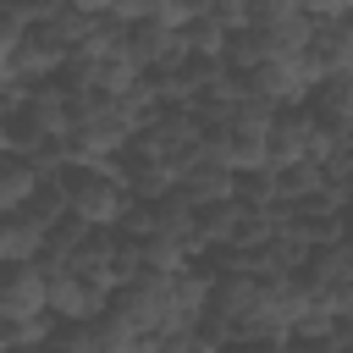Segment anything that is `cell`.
Returning a JSON list of instances; mask_svg holds the SVG:
<instances>
[{
    "label": "cell",
    "instance_id": "1",
    "mask_svg": "<svg viewBox=\"0 0 353 353\" xmlns=\"http://www.w3.org/2000/svg\"><path fill=\"white\" fill-rule=\"evenodd\" d=\"M143 110L132 99L116 94H72V132L66 149L72 160H121L132 149V138L143 132Z\"/></svg>",
    "mask_w": 353,
    "mask_h": 353
},
{
    "label": "cell",
    "instance_id": "2",
    "mask_svg": "<svg viewBox=\"0 0 353 353\" xmlns=\"http://www.w3.org/2000/svg\"><path fill=\"white\" fill-rule=\"evenodd\" d=\"M66 182V215L83 226H121L132 210V193L121 182V160H72L61 171Z\"/></svg>",
    "mask_w": 353,
    "mask_h": 353
},
{
    "label": "cell",
    "instance_id": "3",
    "mask_svg": "<svg viewBox=\"0 0 353 353\" xmlns=\"http://www.w3.org/2000/svg\"><path fill=\"white\" fill-rule=\"evenodd\" d=\"M132 154H149V160H160V165H171V171L182 176L193 160L210 154V138L199 132L193 110H160V116H149L143 132L132 138Z\"/></svg>",
    "mask_w": 353,
    "mask_h": 353
},
{
    "label": "cell",
    "instance_id": "4",
    "mask_svg": "<svg viewBox=\"0 0 353 353\" xmlns=\"http://www.w3.org/2000/svg\"><path fill=\"white\" fill-rule=\"evenodd\" d=\"M331 132L320 127V116L309 105H292V110H276L270 116V171L281 165H325L331 160Z\"/></svg>",
    "mask_w": 353,
    "mask_h": 353
},
{
    "label": "cell",
    "instance_id": "5",
    "mask_svg": "<svg viewBox=\"0 0 353 353\" xmlns=\"http://www.w3.org/2000/svg\"><path fill=\"white\" fill-rule=\"evenodd\" d=\"M270 116L276 110H259V105H237V116L226 121L221 138H210V149L232 165V171H270Z\"/></svg>",
    "mask_w": 353,
    "mask_h": 353
},
{
    "label": "cell",
    "instance_id": "6",
    "mask_svg": "<svg viewBox=\"0 0 353 353\" xmlns=\"http://www.w3.org/2000/svg\"><path fill=\"white\" fill-rule=\"evenodd\" d=\"M165 298H171V276H132L110 292V314L143 342V336H160L165 331Z\"/></svg>",
    "mask_w": 353,
    "mask_h": 353
},
{
    "label": "cell",
    "instance_id": "7",
    "mask_svg": "<svg viewBox=\"0 0 353 353\" xmlns=\"http://www.w3.org/2000/svg\"><path fill=\"white\" fill-rule=\"evenodd\" d=\"M44 281H50V314L66 320V325H72V320H99V314L110 309V287L77 276V270L61 265V259H44Z\"/></svg>",
    "mask_w": 353,
    "mask_h": 353
},
{
    "label": "cell",
    "instance_id": "8",
    "mask_svg": "<svg viewBox=\"0 0 353 353\" xmlns=\"http://www.w3.org/2000/svg\"><path fill=\"white\" fill-rule=\"evenodd\" d=\"M127 61L138 66V72H154V66H182L188 61V39H182V28H171V22H160V17H149V22H127Z\"/></svg>",
    "mask_w": 353,
    "mask_h": 353
},
{
    "label": "cell",
    "instance_id": "9",
    "mask_svg": "<svg viewBox=\"0 0 353 353\" xmlns=\"http://www.w3.org/2000/svg\"><path fill=\"white\" fill-rule=\"evenodd\" d=\"M0 314H6V320H33V314H50L44 259H33V265H0Z\"/></svg>",
    "mask_w": 353,
    "mask_h": 353
},
{
    "label": "cell",
    "instance_id": "10",
    "mask_svg": "<svg viewBox=\"0 0 353 353\" xmlns=\"http://www.w3.org/2000/svg\"><path fill=\"white\" fill-rule=\"evenodd\" d=\"M66 61H72V50H66L55 33L28 28L22 44L11 50V77H17V83H55V77L66 72Z\"/></svg>",
    "mask_w": 353,
    "mask_h": 353
},
{
    "label": "cell",
    "instance_id": "11",
    "mask_svg": "<svg viewBox=\"0 0 353 353\" xmlns=\"http://www.w3.org/2000/svg\"><path fill=\"white\" fill-rule=\"evenodd\" d=\"M210 287H215V276H210V270H199V265H188L182 276H171L165 331H193V325L204 320V309H210Z\"/></svg>",
    "mask_w": 353,
    "mask_h": 353
},
{
    "label": "cell",
    "instance_id": "12",
    "mask_svg": "<svg viewBox=\"0 0 353 353\" xmlns=\"http://www.w3.org/2000/svg\"><path fill=\"white\" fill-rule=\"evenodd\" d=\"M309 110L320 116V127L331 132V143H336V149H347V143H353V77H325V83H314Z\"/></svg>",
    "mask_w": 353,
    "mask_h": 353
},
{
    "label": "cell",
    "instance_id": "13",
    "mask_svg": "<svg viewBox=\"0 0 353 353\" xmlns=\"http://www.w3.org/2000/svg\"><path fill=\"white\" fill-rule=\"evenodd\" d=\"M232 188H237V171H232V165H226L215 149H210L204 160H193V165L176 176V193H182L188 204H199V210H204V204H221V199H232Z\"/></svg>",
    "mask_w": 353,
    "mask_h": 353
},
{
    "label": "cell",
    "instance_id": "14",
    "mask_svg": "<svg viewBox=\"0 0 353 353\" xmlns=\"http://www.w3.org/2000/svg\"><path fill=\"white\" fill-rule=\"evenodd\" d=\"M210 276H215V270H210ZM259 287H265V281L248 276V270H221L215 287H210V309L243 331V325L254 320V309H259Z\"/></svg>",
    "mask_w": 353,
    "mask_h": 353
},
{
    "label": "cell",
    "instance_id": "15",
    "mask_svg": "<svg viewBox=\"0 0 353 353\" xmlns=\"http://www.w3.org/2000/svg\"><path fill=\"white\" fill-rule=\"evenodd\" d=\"M149 226H154L149 237H171V243H182V248L199 259V204H188L176 188L149 204Z\"/></svg>",
    "mask_w": 353,
    "mask_h": 353
},
{
    "label": "cell",
    "instance_id": "16",
    "mask_svg": "<svg viewBox=\"0 0 353 353\" xmlns=\"http://www.w3.org/2000/svg\"><path fill=\"white\" fill-rule=\"evenodd\" d=\"M116 254H121V232H110V226H88V237L77 243V254L66 259L77 276H88V281H99V287H110L116 292Z\"/></svg>",
    "mask_w": 353,
    "mask_h": 353
},
{
    "label": "cell",
    "instance_id": "17",
    "mask_svg": "<svg viewBox=\"0 0 353 353\" xmlns=\"http://www.w3.org/2000/svg\"><path fill=\"white\" fill-rule=\"evenodd\" d=\"M121 182H127V193L138 199V204H154V199H165L171 188H176V171L171 165H160V160H149V154H121Z\"/></svg>",
    "mask_w": 353,
    "mask_h": 353
},
{
    "label": "cell",
    "instance_id": "18",
    "mask_svg": "<svg viewBox=\"0 0 353 353\" xmlns=\"http://www.w3.org/2000/svg\"><path fill=\"white\" fill-rule=\"evenodd\" d=\"M39 171L22 160V154H11V149H0V215H11V210H22L33 193H39Z\"/></svg>",
    "mask_w": 353,
    "mask_h": 353
},
{
    "label": "cell",
    "instance_id": "19",
    "mask_svg": "<svg viewBox=\"0 0 353 353\" xmlns=\"http://www.w3.org/2000/svg\"><path fill=\"white\" fill-rule=\"evenodd\" d=\"M237 221H243V204H237V199L204 204V210H199V254L232 248V243H237Z\"/></svg>",
    "mask_w": 353,
    "mask_h": 353
},
{
    "label": "cell",
    "instance_id": "20",
    "mask_svg": "<svg viewBox=\"0 0 353 353\" xmlns=\"http://www.w3.org/2000/svg\"><path fill=\"white\" fill-rule=\"evenodd\" d=\"M325 165H281L276 171V204H303L314 193H325Z\"/></svg>",
    "mask_w": 353,
    "mask_h": 353
},
{
    "label": "cell",
    "instance_id": "21",
    "mask_svg": "<svg viewBox=\"0 0 353 353\" xmlns=\"http://www.w3.org/2000/svg\"><path fill=\"white\" fill-rule=\"evenodd\" d=\"M39 28H44V33H55V39L77 55V44H83V39H88V28H94V17H88V11H77L72 0H55V6H50V17H44Z\"/></svg>",
    "mask_w": 353,
    "mask_h": 353
},
{
    "label": "cell",
    "instance_id": "22",
    "mask_svg": "<svg viewBox=\"0 0 353 353\" xmlns=\"http://www.w3.org/2000/svg\"><path fill=\"white\" fill-rule=\"evenodd\" d=\"M221 61H226V72L248 77L254 66H265V61H270V44H265V33H259V28H243V33H232V39H226V55H221Z\"/></svg>",
    "mask_w": 353,
    "mask_h": 353
},
{
    "label": "cell",
    "instance_id": "23",
    "mask_svg": "<svg viewBox=\"0 0 353 353\" xmlns=\"http://www.w3.org/2000/svg\"><path fill=\"white\" fill-rule=\"evenodd\" d=\"M143 243V270L149 276H182L188 265H199L182 243H171V237H138Z\"/></svg>",
    "mask_w": 353,
    "mask_h": 353
},
{
    "label": "cell",
    "instance_id": "24",
    "mask_svg": "<svg viewBox=\"0 0 353 353\" xmlns=\"http://www.w3.org/2000/svg\"><path fill=\"white\" fill-rule=\"evenodd\" d=\"M182 39H188V55H193V61H221L232 33H226L215 17H193V22L182 28Z\"/></svg>",
    "mask_w": 353,
    "mask_h": 353
},
{
    "label": "cell",
    "instance_id": "25",
    "mask_svg": "<svg viewBox=\"0 0 353 353\" xmlns=\"http://www.w3.org/2000/svg\"><path fill=\"white\" fill-rule=\"evenodd\" d=\"M232 199H237V204H248V210H265V204H276V171H237V188H232Z\"/></svg>",
    "mask_w": 353,
    "mask_h": 353
},
{
    "label": "cell",
    "instance_id": "26",
    "mask_svg": "<svg viewBox=\"0 0 353 353\" xmlns=\"http://www.w3.org/2000/svg\"><path fill=\"white\" fill-rule=\"evenodd\" d=\"M83 237H88V226H83V221H72V215H61V221L50 226V237H44V259H61V265H66V259L77 254V243H83Z\"/></svg>",
    "mask_w": 353,
    "mask_h": 353
},
{
    "label": "cell",
    "instance_id": "27",
    "mask_svg": "<svg viewBox=\"0 0 353 353\" xmlns=\"http://www.w3.org/2000/svg\"><path fill=\"white\" fill-rule=\"evenodd\" d=\"M292 17H303L298 0H248V28H281Z\"/></svg>",
    "mask_w": 353,
    "mask_h": 353
},
{
    "label": "cell",
    "instance_id": "28",
    "mask_svg": "<svg viewBox=\"0 0 353 353\" xmlns=\"http://www.w3.org/2000/svg\"><path fill=\"white\" fill-rule=\"evenodd\" d=\"M287 342H292V336H265V331H237V336H232V342H226L221 353H281Z\"/></svg>",
    "mask_w": 353,
    "mask_h": 353
},
{
    "label": "cell",
    "instance_id": "29",
    "mask_svg": "<svg viewBox=\"0 0 353 353\" xmlns=\"http://www.w3.org/2000/svg\"><path fill=\"white\" fill-rule=\"evenodd\" d=\"M160 6H165V0H116L110 17H116V22H149V17H160Z\"/></svg>",
    "mask_w": 353,
    "mask_h": 353
},
{
    "label": "cell",
    "instance_id": "30",
    "mask_svg": "<svg viewBox=\"0 0 353 353\" xmlns=\"http://www.w3.org/2000/svg\"><path fill=\"white\" fill-rule=\"evenodd\" d=\"M22 33H28V28H22V22H17V17L0 6V61H11V50L22 44Z\"/></svg>",
    "mask_w": 353,
    "mask_h": 353
},
{
    "label": "cell",
    "instance_id": "31",
    "mask_svg": "<svg viewBox=\"0 0 353 353\" xmlns=\"http://www.w3.org/2000/svg\"><path fill=\"white\" fill-rule=\"evenodd\" d=\"M298 6H303V17H314V22H320V17H347V11H353V0H298Z\"/></svg>",
    "mask_w": 353,
    "mask_h": 353
},
{
    "label": "cell",
    "instance_id": "32",
    "mask_svg": "<svg viewBox=\"0 0 353 353\" xmlns=\"http://www.w3.org/2000/svg\"><path fill=\"white\" fill-rule=\"evenodd\" d=\"M72 6H77V11H88V17H110V6H116V0H72Z\"/></svg>",
    "mask_w": 353,
    "mask_h": 353
},
{
    "label": "cell",
    "instance_id": "33",
    "mask_svg": "<svg viewBox=\"0 0 353 353\" xmlns=\"http://www.w3.org/2000/svg\"><path fill=\"white\" fill-rule=\"evenodd\" d=\"M342 243H353V199L342 204Z\"/></svg>",
    "mask_w": 353,
    "mask_h": 353
},
{
    "label": "cell",
    "instance_id": "34",
    "mask_svg": "<svg viewBox=\"0 0 353 353\" xmlns=\"http://www.w3.org/2000/svg\"><path fill=\"white\" fill-rule=\"evenodd\" d=\"M11 83H17V77H11V61H0V105H6V94H11Z\"/></svg>",
    "mask_w": 353,
    "mask_h": 353
},
{
    "label": "cell",
    "instance_id": "35",
    "mask_svg": "<svg viewBox=\"0 0 353 353\" xmlns=\"http://www.w3.org/2000/svg\"><path fill=\"white\" fill-rule=\"evenodd\" d=\"M336 77H353V17H347V66H342Z\"/></svg>",
    "mask_w": 353,
    "mask_h": 353
},
{
    "label": "cell",
    "instance_id": "36",
    "mask_svg": "<svg viewBox=\"0 0 353 353\" xmlns=\"http://www.w3.org/2000/svg\"><path fill=\"white\" fill-rule=\"evenodd\" d=\"M342 254H347V276H353V243H342Z\"/></svg>",
    "mask_w": 353,
    "mask_h": 353
}]
</instances>
